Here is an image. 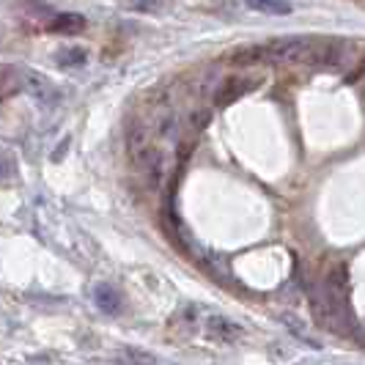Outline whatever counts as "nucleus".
I'll list each match as a JSON object with an SVG mask.
<instances>
[{
    "instance_id": "nucleus-1",
    "label": "nucleus",
    "mask_w": 365,
    "mask_h": 365,
    "mask_svg": "<svg viewBox=\"0 0 365 365\" xmlns=\"http://www.w3.org/2000/svg\"><path fill=\"white\" fill-rule=\"evenodd\" d=\"M338 47L329 41L308 36L277 38L261 47H250L234 55V63H313V61H332Z\"/></svg>"
},
{
    "instance_id": "nucleus-2",
    "label": "nucleus",
    "mask_w": 365,
    "mask_h": 365,
    "mask_svg": "<svg viewBox=\"0 0 365 365\" xmlns=\"http://www.w3.org/2000/svg\"><path fill=\"white\" fill-rule=\"evenodd\" d=\"M313 313L319 324L332 332H349L354 324L351 305H349V280L344 269H332L322 286V294L313 299Z\"/></svg>"
},
{
    "instance_id": "nucleus-3",
    "label": "nucleus",
    "mask_w": 365,
    "mask_h": 365,
    "mask_svg": "<svg viewBox=\"0 0 365 365\" xmlns=\"http://www.w3.org/2000/svg\"><path fill=\"white\" fill-rule=\"evenodd\" d=\"M19 86L41 108H55L61 102V91L55 88L53 80H47L44 74L34 72V69H22L19 72Z\"/></svg>"
},
{
    "instance_id": "nucleus-4",
    "label": "nucleus",
    "mask_w": 365,
    "mask_h": 365,
    "mask_svg": "<svg viewBox=\"0 0 365 365\" xmlns=\"http://www.w3.org/2000/svg\"><path fill=\"white\" fill-rule=\"evenodd\" d=\"M206 335L212 338V341H217V344H234L242 338V327H239L237 322H231V319H225V316H220V313H212V316H206Z\"/></svg>"
},
{
    "instance_id": "nucleus-5",
    "label": "nucleus",
    "mask_w": 365,
    "mask_h": 365,
    "mask_svg": "<svg viewBox=\"0 0 365 365\" xmlns=\"http://www.w3.org/2000/svg\"><path fill=\"white\" fill-rule=\"evenodd\" d=\"M93 302H96L99 311L108 313V316H118L124 311V294L118 292L113 283H99L93 289Z\"/></svg>"
},
{
    "instance_id": "nucleus-6",
    "label": "nucleus",
    "mask_w": 365,
    "mask_h": 365,
    "mask_svg": "<svg viewBox=\"0 0 365 365\" xmlns=\"http://www.w3.org/2000/svg\"><path fill=\"white\" fill-rule=\"evenodd\" d=\"M250 88H256V80H250V77H231V80H225L220 86L215 102L217 105H231V102H237L239 96H245Z\"/></svg>"
},
{
    "instance_id": "nucleus-7",
    "label": "nucleus",
    "mask_w": 365,
    "mask_h": 365,
    "mask_svg": "<svg viewBox=\"0 0 365 365\" xmlns=\"http://www.w3.org/2000/svg\"><path fill=\"white\" fill-rule=\"evenodd\" d=\"M86 31V17L80 14H58V17L50 22V34H61V36H74Z\"/></svg>"
},
{
    "instance_id": "nucleus-8",
    "label": "nucleus",
    "mask_w": 365,
    "mask_h": 365,
    "mask_svg": "<svg viewBox=\"0 0 365 365\" xmlns=\"http://www.w3.org/2000/svg\"><path fill=\"white\" fill-rule=\"evenodd\" d=\"M247 9L261 11V14H274V17H283V14H292V0H245Z\"/></svg>"
},
{
    "instance_id": "nucleus-9",
    "label": "nucleus",
    "mask_w": 365,
    "mask_h": 365,
    "mask_svg": "<svg viewBox=\"0 0 365 365\" xmlns=\"http://www.w3.org/2000/svg\"><path fill=\"white\" fill-rule=\"evenodd\" d=\"M115 360H118V365H157L154 354H148V351L135 349V346L121 349V351L115 354Z\"/></svg>"
},
{
    "instance_id": "nucleus-10",
    "label": "nucleus",
    "mask_w": 365,
    "mask_h": 365,
    "mask_svg": "<svg viewBox=\"0 0 365 365\" xmlns=\"http://www.w3.org/2000/svg\"><path fill=\"white\" fill-rule=\"evenodd\" d=\"M86 50H80V47H66V50H61L58 53V63L66 69V66H83L86 63Z\"/></svg>"
},
{
    "instance_id": "nucleus-11",
    "label": "nucleus",
    "mask_w": 365,
    "mask_h": 365,
    "mask_svg": "<svg viewBox=\"0 0 365 365\" xmlns=\"http://www.w3.org/2000/svg\"><path fill=\"white\" fill-rule=\"evenodd\" d=\"M14 176H17V160H14V154L0 148V184L11 182Z\"/></svg>"
},
{
    "instance_id": "nucleus-12",
    "label": "nucleus",
    "mask_w": 365,
    "mask_h": 365,
    "mask_svg": "<svg viewBox=\"0 0 365 365\" xmlns=\"http://www.w3.org/2000/svg\"><path fill=\"white\" fill-rule=\"evenodd\" d=\"M132 6L138 11H160L163 9V0H132Z\"/></svg>"
}]
</instances>
